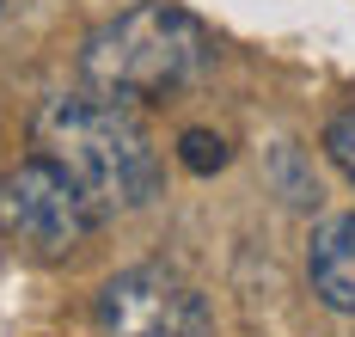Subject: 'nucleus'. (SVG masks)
Wrapping results in <instances>:
<instances>
[{"mask_svg":"<svg viewBox=\"0 0 355 337\" xmlns=\"http://www.w3.org/2000/svg\"><path fill=\"white\" fill-rule=\"evenodd\" d=\"M43 159H55L73 184L92 196L98 215H123V209H147L159 196V159L153 141L135 116L123 111L116 98L98 92H62L49 98L31 123Z\"/></svg>","mask_w":355,"mask_h":337,"instance_id":"obj_1","label":"nucleus"},{"mask_svg":"<svg viewBox=\"0 0 355 337\" xmlns=\"http://www.w3.org/2000/svg\"><path fill=\"white\" fill-rule=\"evenodd\" d=\"M209 68H214V31L196 12H184L178 0H141V6L105 19L80 43V80L116 105L166 98L178 86L202 80Z\"/></svg>","mask_w":355,"mask_h":337,"instance_id":"obj_2","label":"nucleus"},{"mask_svg":"<svg viewBox=\"0 0 355 337\" xmlns=\"http://www.w3.org/2000/svg\"><path fill=\"white\" fill-rule=\"evenodd\" d=\"M105 221L92 209V196L73 184L55 159H19L12 172H0V239L25 245L31 258H68L92 239V227Z\"/></svg>","mask_w":355,"mask_h":337,"instance_id":"obj_3","label":"nucleus"},{"mask_svg":"<svg viewBox=\"0 0 355 337\" xmlns=\"http://www.w3.org/2000/svg\"><path fill=\"white\" fill-rule=\"evenodd\" d=\"M98 331L105 337H214L209 300L166 263H129L98 288Z\"/></svg>","mask_w":355,"mask_h":337,"instance_id":"obj_4","label":"nucleus"},{"mask_svg":"<svg viewBox=\"0 0 355 337\" xmlns=\"http://www.w3.org/2000/svg\"><path fill=\"white\" fill-rule=\"evenodd\" d=\"M306 282L331 313L355 319V215L319 221L313 245H306Z\"/></svg>","mask_w":355,"mask_h":337,"instance_id":"obj_5","label":"nucleus"},{"mask_svg":"<svg viewBox=\"0 0 355 337\" xmlns=\"http://www.w3.org/2000/svg\"><path fill=\"white\" fill-rule=\"evenodd\" d=\"M178 159H184L196 178H209V172H220V166H227V141H220V135H209V129H190V135L178 141Z\"/></svg>","mask_w":355,"mask_h":337,"instance_id":"obj_6","label":"nucleus"},{"mask_svg":"<svg viewBox=\"0 0 355 337\" xmlns=\"http://www.w3.org/2000/svg\"><path fill=\"white\" fill-rule=\"evenodd\" d=\"M324 153H331V166L355 184V111L331 116V129H324Z\"/></svg>","mask_w":355,"mask_h":337,"instance_id":"obj_7","label":"nucleus"},{"mask_svg":"<svg viewBox=\"0 0 355 337\" xmlns=\"http://www.w3.org/2000/svg\"><path fill=\"white\" fill-rule=\"evenodd\" d=\"M12 6H19V0H0V19H6V12H12Z\"/></svg>","mask_w":355,"mask_h":337,"instance_id":"obj_8","label":"nucleus"}]
</instances>
